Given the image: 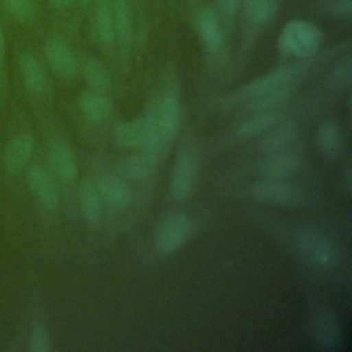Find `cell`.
I'll return each mask as SVG.
<instances>
[{"instance_id": "1", "label": "cell", "mask_w": 352, "mask_h": 352, "mask_svg": "<svg viewBox=\"0 0 352 352\" xmlns=\"http://www.w3.org/2000/svg\"><path fill=\"white\" fill-rule=\"evenodd\" d=\"M320 40L322 32L314 22L294 19L283 26L279 36V48L285 54L307 58L316 52Z\"/></svg>"}, {"instance_id": "2", "label": "cell", "mask_w": 352, "mask_h": 352, "mask_svg": "<svg viewBox=\"0 0 352 352\" xmlns=\"http://www.w3.org/2000/svg\"><path fill=\"white\" fill-rule=\"evenodd\" d=\"M296 246L307 263L318 268H330L337 260L334 243L315 228H301L296 235Z\"/></svg>"}, {"instance_id": "3", "label": "cell", "mask_w": 352, "mask_h": 352, "mask_svg": "<svg viewBox=\"0 0 352 352\" xmlns=\"http://www.w3.org/2000/svg\"><path fill=\"white\" fill-rule=\"evenodd\" d=\"M114 139L121 147L131 150H143L160 140H164L150 113L144 117L118 124L114 129Z\"/></svg>"}, {"instance_id": "4", "label": "cell", "mask_w": 352, "mask_h": 352, "mask_svg": "<svg viewBox=\"0 0 352 352\" xmlns=\"http://www.w3.org/2000/svg\"><path fill=\"white\" fill-rule=\"evenodd\" d=\"M252 192L258 201L276 206L296 208L300 206L305 199V194L301 187L283 180H258L252 186Z\"/></svg>"}, {"instance_id": "5", "label": "cell", "mask_w": 352, "mask_h": 352, "mask_svg": "<svg viewBox=\"0 0 352 352\" xmlns=\"http://www.w3.org/2000/svg\"><path fill=\"white\" fill-rule=\"evenodd\" d=\"M197 175L198 158L195 151L190 147L182 148L175 160L169 183L170 194L176 201H184L191 195Z\"/></svg>"}, {"instance_id": "6", "label": "cell", "mask_w": 352, "mask_h": 352, "mask_svg": "<svg viewBox=\"0 0 352 352\" xmlns=\"http://www.w3.org/2000/svg\"><path fill=\"white\" fill-rule=\"evenodd\" d=\"M190 232L191 221L186 214H170L158 227L155 246L162 254H170L187 242Z\"/></svg>"}, {"instance_id": "7", "label": "cell", "mask_w": 352, "mask_h": 352, "mask_svg": "<svg viewBox=\"0 0 352 352\" xmlns=\"http://www.w3.org/2000/svg\"><path fill=\"white\" fill-rule=\"evenodd\" d=\"M148 113L164 140L170 142L177 136L182 128V106L175 94H165Z\"/></svg>"}, {"instance_id": "8", "label": "cell", "mask_w": 352, "mask_h": 352, "mask_svg": "<svg viewBox=\"0 0 352 352\" xmlns=\"http://www.w3.org/2000/svg\"><path fill=\"white\" fill-rule=\"evenodd\" d=\"M166 144L168 142L160 140L150 147L143 148L139 153L124 160V162L121 164L122 175L133 182H143L148 179L154 172L155 165L164 157Z\"/></svg>"}, {"instance_id": "9", "label": "cell", "mask_w": 352, "mask_h": 352, "mask_svg": "<svg viewBox=\"0 0 352 352\" xmlns=\"http://www.w3.org/2000/svg\"><path fill=\"white\" fill-rule=\"evenodd\" d=\"M301 166V160L293 153L280 151L267 154L257 162V172L264 179L285 180L293 176Z\"/></svg>"}, {"instance_id": "10", "label": "cell", "mask_w": 352, "mask_h": 352, "mask_svg": "<svg viewBox=\"0 0 352 352\" xmlns=\"http://www.w3.org/2000/svg\"><path fill=\"white\" fill-rule=\"evenodd\" d=\"M28 186L40 204L54 210L59 205V190L51 175L40 165H32L28 170Z\"/></svg>"}, {"instance_id": "11", "label": "cell", "mask_w": 352, "mask_h": 352, "mask_svg": "<svg viewBox=\"0 0 352 352\" xmlns=\"http://www.w3.org/2000/svg\"><path fill=\"white\" fill-rule=\"evenodd\" d=\"M48 161L54 173L65 183L76 180L78 168L74 153L67 142L52 139L48 144Z\"/></svg>"}, {"instance_id": "12", "label": "cell", "mask_w": 352, "mask_h": 352, "mask_svg": "<svg viewBox=\"0 0 352 352\" xmlns=\"http://www.w3.org/2000/svg\"><path fill=\"white\" fill-rule=\"evenodd\" d=\"M44 55L50 67L63 78H72L78 69L77 59L70 47L60 38H48L44 45Z\"/></svg>"}, {"instance_id": "13", "label": "cell", "mask_w": 352, "mask_h": 352, "mask_svg": "<svg viewBox=\"0 0 352 352\" xmlns=\"http://www.w3.org/2000/svg\"><path fill=\"white\" fill-rule=\"evenodd\" d=\"M96 188L100 199L113 208L124 209L132 204L133 191L131 186L118 176H102L96 184Z\"/></svg>"}, {"instance_id": "14", "label": "cell", "mask_w": 352, "mask_h": 352, "mask_svg": "<svg viewBox=\"0 0 352 352\" xmlns=\"http://www.w3.org/2000/svg\"><path fill=\"white\" fill-rule=\"evenodd\" d=\"M33 148H34V139L30 133L16 135L8 143L4 154L6 169L12 175L19 173L29 162Z\"/></svg>"}, {"instance_id": "15", "label": "cell", "mask_w": 352, "mask_h": 352, "mask_svg": "<svg viewBox=\"0 0 352 352\" xmlns=\"http://www.w3.org/2000/svg\"><path fill=\"white\" fill-rule=\"evenodd\" d=\"M19 72L25 88L33 95H41L48 87L47 76L41 62L29 52H23L19 56Z\"/></svg>"}, {"instance_id": "16", "label": "cell", "mask_w": 352, "mask_h": 352, "mask_svg": "<svg viewBox=\"0 0 352 352\" xmlns=\"http://www.w3.org/2000/svg\"><path fill=\"white\" fill-rule=\"evenodd\" d=\"M298 136V128L294 122L276 124L267 131L260 142V150L265 154L287 151Z\"/></svg>"}, {"instance_id": "17", "label": "cell", "mask_w": 352, "mask_h": 352, "mask_svg": "<svg viewBox=\"0 0 352 352\" xmlns=\"http://www.w3.org/2000/svg\"><path fill=\"white\" fill-rule=\"evenodd\" d=\"M77 103L84 117L92 122H103L113 113L111 100L103 92L94 89L82 92L78 96Z\"/></svg>"}, {"instance_id": "18", "label": "cell", "mask_w": 352, "mask_h": 352, "mask_svg": "<svg viewBox=\"0 0 352 352\" xmlns=\"http://www.w3.org/2000/svg\"><path fill=\"white\" fill-rule=\"evenodd\" d=\"M315 143L323 155L336 158L344 151L345 138L334 121H323L316 129Z\"/></svg>"}, {"instance_id": "19", "label": "cell", "mask_w": 352, "mask_h": 352, "mask_svg": "<svg viewBox=\"0 0 352 352\" xmlns=\"http://www.w3.org/2000/svg\"><path fill=\"white\" fill-rule=\"evenodd\" d=\"M341 324L331 312H322L314 326L315 340L323 349H336L341 342Z\"/></svg>"}, {"instance_id": "20", "label": "cell", "mask_w": 352, "mask_h": 352, "mask_svg": "<svg viewBox=\"0 0 352 352\" xmlns=\"http://www.w3.org/2000/svg\"><path fill=\"white\" fill-rule=\"evenodd\" d=\"M92 32L96 41L103 47H110L116 41L111 4L109 0H98L92 16Z\"/></svg>"}, {"instance_id": "21", "label": "cell", "mask_w": 352, "mask_h": 352, "mask_svg": "<svg viewBox=\"0 0 352 352\" xmlns=\"http://www.w3.org/2000/svg\"><path fill=\"white\" fill-rule=\"evenodd\" d=\"M197 29L208 50H219L223 38L221 22L216 11L210 8H202L197 15Z\"/></svg>"}, {"instance_id": "22", "label": "cell", "mask_w": 352, "mask_h": 352, "mask_svg": "<svg viewBox=\"0 0 352 352\" xmlns=\"http://www.w3.org/2000/svg\"><path fill=\"white\" fill-rule=\"evenodd\" d=\"M298 73V67H280L276 69L260 78H257L256 81H253L252 84H249L245 89H243V95L249 98L261 94L264 91L276 88V87H282V85H289V82L296 77V74Z\"/></svg>"}, {"instance_id": "23", "label": "cell", "mask_w": 352, "mask_h": 352, "mask_svg": "<svg viewBox=\"0 0 352 352\" xmlns=\"http://www.w3.org/2000/svg\"><path fill=\"white\" fill-rule=\"evenodd\" d=\"M96 186L91 180H84L78 188V204L84 219L98 224L102 219V202Z\"/></svg>"}, {"instance_id": "24", "label": "cell", "mask_w": 352, "mask_h": 352, "mask_svg": "<svg viewBox=\"0 0 352 352\" xmlns=\"http://www.w3.org/2000/svg\"><path fill=\"white\" fill-rule=\"evenodd\" d=\"M280 120V113L276 110H265V111H256L252 117L245 120L236 129L241 138L249 139L258 136L274 125H276Z\"/></svg>"}, {"instance_id": "25", "label": "cell", "mask_w": 352, "mask_h": 352, "mask_svg": "<svg viewBox=\"0 0 352 352\" xmlns=\"http://www.w3.org/2000/svg\"><path fill=\"white\" fill-rule=\"evenodd\" d=\"M4 11L19 25L30 26L36 22L40 3L38 0H1Z\"/></svg>"}, {"instance_id": "26", "label": "cell", "mask_w": 352, "mask_h": 352, "mask_svg": "<svg viewBox=\"0 0 352 352\" xmlns=\"http://www.w3.org/2000/svg\"><path fill=\"white\" fill-rule=\"evenodd\" d=\"M292 89L289 85L276 87L261 94H257L249 98L248 109L253 113L256 111H265V110H275L279 104L285 103L290 98Z\"/></svg>"}, {"instance_id": "27", "label": "cell", "mask_w": 352, "mask_h": 352, "mask_svg": "<svg viewBox=\"0 0 352 352\" xmlns=\"http://www.w3.org/2000/svg\"><path fill=\"white\" fill-rule=\"evenodd\" d=\"M82 76L91 89L106 92L111 85V76L106 66L96 58H87L82 62Z\"/></svg>"}, {"instance_id": "28", "label": "cell", "mask_w": 352, "mask_h": 352, "mask_svg": "<svg viewBox=\"0 0 352 352\" xmlns=\"http://www.w3.org/2000/svg\"><path fill=\"white\" fill-rule=\"evenodd\" d=\"M111 14L114 36L121 44L126 45L132 36V19L131 10L126 0H111Z\"/></svg>"}, {"instance_id": "29", "label": "cell", "mask_w": 352, "mask_h": 352, "mask_svg": "<svg viewBox=\"0 0 352 352\" xmlns=\"http://www.w3.org/2000/svg\"><path fill=\"white\" fill-rule=\"evenodd\" d=\"M245 15L253 25H264L276 15L279 0H243Z\"/></svg>"}, {"instance_id": "30", "label": "cell", "mask_w": 352, "mask_h": 352, "mask_svg": "<svg viewBox=\"0 0 352 352\" xmlns=\"http://www.w3.org/2000/svg\"><path fill=\"white\" fill-rule=\"evenodd\" d=\"M29 351L30 352H50L51 351V340L45 326L37 322L29 334Z\"/></svg>"}, {"instance_id": "31", "label": "cell", "mask_w": 352, "mask_h": 352, "mask_svg": "<svg viewBox=\"0 0 352 352\" xmlns=\"http://www.w3.org/2000/svg\"><path fill=\"white\" fill-rule=\"evenodd\" d=\"M351 62L345 60L341 62L330 74V84L336 88V89H345L349 87L351 84Z\"/></svg>"}, {"instance_id": "32", "label": "cell", "mask_w": 352, "mask_h": 352, "mask_svg": "<svg viewBox=\"0 0 352 352\" xmlns=\"http://www.w3.org/2000/svg\"><path fill=\"white\" fill-rule=\"evenodd\" d=\"M242 1L243 0H217V15L220 21L230 23L235 18Z\"/></svg>"}, {"instance_id": "33", "label": "cell", "mask_w": 352, "mask_h": 352, "mask_svg": "<svg viewBox=\"0 0 352 352\" xmlns=\"http://www.w3.org/2000/svg\"><path fill=\"white\" fill-rule=\"evenodd\" d=\"M6 55H7V43H6L4 29L0 22V89H3L4 81H6Z\"/></svg>"}, {"instance_id": "34", "label": "cell", "mask_w": 352, "mask_h": 352, "mask_svg": "<svg viewBox=\"0 0 352 352\" xmlns=\"http://www.w3.org/2000/svg\"><path fill=\"white\" fill-rule=\"evenodd\" d=\"M333 10L340 16H349L352 12V0H336Z\"/></svg>"}, {"instance_id": "35", "label": "cell", "mask_w": 352, "mask_h": 352, "mask_svg": "<svg viewBox=\"0 0 352 352\" xmlns=\"http://www.w3.org/2000/svg\"><path fill=\"white\" fill-rule=\"evenodd\" d=\"M50 3L56 10H66V8L72 7L74 0H50Z\"/></svg>"}, {"instance_id": "36", "label": "cell", "mask_w": 352, "mask_h": 352, "mask_svg": "<svg viewBox=\"0 0 352 352\" xmlns=\"http://www.w3.org/2000/svg\"><path fill=\"white\" fill-rule=\"evenodd\" d=\"M344 184H345V188H346L348 191H351V188H352V170H351V168H348L346 172H345Z\"/></svg>"}, {"instance_id": "37", "label": "cell", "mask_w": 352, "mask_h": 352, "mask_svg": "<svg viewBox=\"0 0 352 352\" xmlns=\"http://www.w3.org/2000/svg\"><path fill=\"white\" fill-rule=\"evenodd\" d=\"M76 3H78V4H81V6H84V4H87L89 0H74Z\"/></svg>"}]
</instances>
